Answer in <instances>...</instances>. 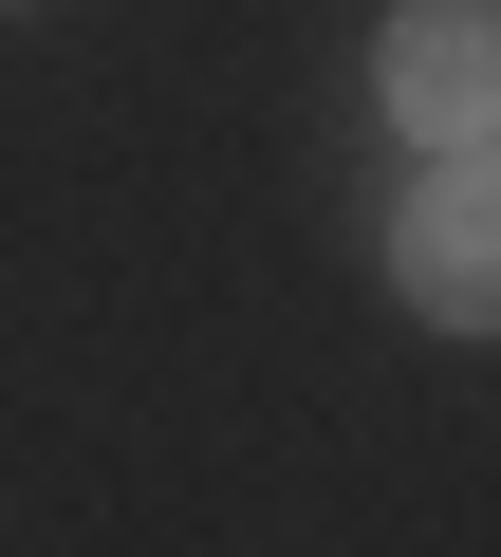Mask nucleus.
<instances>
[{
	"instance_id": "f257e3e1",
	"label": "nucleus",
	"mask_w": 501,
	"mask_h": 557,
	"mask_svg": "<svg viewBox=\"0 0 501 557\" xmlns=\"http://www.w3.org/2000/svg\"><path fill=\"white\" fill-rule=\"evenodd\" d=\"M372 75H390V131H427L446 168H483V131H501V0H390Z\"/></svg>"
},
{
	"instance_id": "f03ea898",
	"label": "nucleus",
	"mask_w": 501,
	"mask_h": 557,
	"mask_svg": "<svg viewBox=\"0 0 501 557\" xmlns=\"http://www.w3.org/2000/svg\"><path fill=\"white\" fill-rule=\"evenodd\" d=\"M390 260H409V298H427L446 335H483V317H501V186H483V168H427L409 223H390Z\"/></svg>"
}]
</instances>
